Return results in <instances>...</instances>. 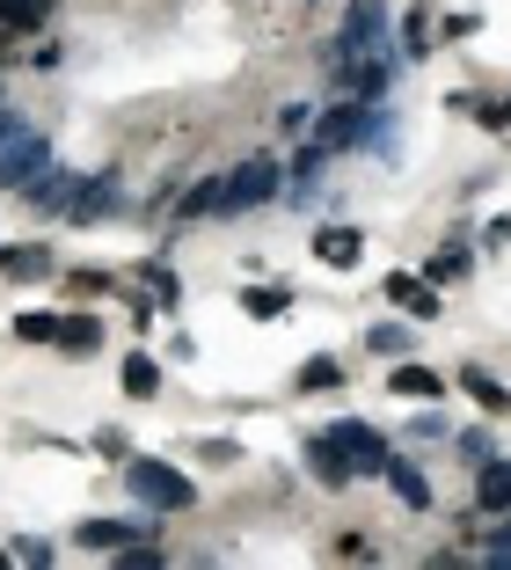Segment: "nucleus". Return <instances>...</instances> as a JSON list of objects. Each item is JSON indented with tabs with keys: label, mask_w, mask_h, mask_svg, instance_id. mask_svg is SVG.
<instances>
[{
	"label": "nucleus",
	"mask_w": 511,
	"mask_h": 570,
	"mask_svg": "<svg viewBox=\"0 0 511 570\" xmlns=\"http://www.w3.org/2000/svg\"><path fill=\"white\" fill-rule=\"evenodd\" d=\"M125 490H132L147 512H190L198 483L176 469V461H154V453H125Z\"/></svg>",
	"instance_id": "obj_1"
},
{
	"label": "nucleus",
	"mask_w": 511,
	"mask_h": 570,
	"mask_svg": "<svg viewBox=\"0 0 511 570\" xmlns=\"http://www.w3.org/2000/svg\"><path fill=\"white\" fill-rule=\"evenodd\" d=\"M380 125H387V118H380L373 102L351 96V102H336V110H322V118H314V147H322V154H351V147H365Z\"/></svg>",
	"instance_id": "obj_2"
},
{
	"label": "nucleus",
	"mask_w": 511,
	"mask_h": 570,
	"mask_svg": "<svg viewBox=\"0 0 511 570\" xmlns=\"http://www.w3.org/2000/svg\"><path fill=\"white\" fill-rule=\"evenodd\" d=\"M278 190H285V161H278V154H248V161L227 176V219H234V213H256V205H271Z\"/></svg>",
	"instance_id": "obj_3"
},
{
	"label": "nucleus",
	"mask_w": 511,
	"mask_h": 570,
	"mask_svg": "<svg viewBox=\"0 0 511 570\" xmlns=\"http://www.w3.org/2000/svg\"><path fill=\"white\" fill-rule=\"evenodd\" d=\"M45 168H51V139L22 125V132L8 139V147H0V190H8V198H22V190H30L37 176H45Z\"/></svg>",
	"instance_id": "obj_4"
},
{
	"label": "nucleus",
	"mask_w": 511,
	"mask_h": 570,
	"mask_svg": "<svg viewBox=\"0 0 511 570\" xmlns=\"http://www.w3.org/2000/svg\"><path fill=\"white\" fill-rule=\"evenodd\" d=\"M330 439H336V453L351 461V475H380V469H387V453H395L365 417H336V424H330Z\"/></svg>",
	"instance_id": "obj_5"
},
{
	"label": "nucleus",
	"mask_w": 511,
	"mask_h": 570,
	"mask_svg": "<svg viewBox=\"0 0 511 570\" xmlns=\"http://www.w3.org/2000/svg\"><path fill=\"white\" fill-rule=\"evenodd\" d=\"M117 168H102V176H73V198H67V219L73 227H88V219H110L117 213Z\"/></svg>",
	"instance_id": "obj_6"
},
{
	"label": "nucleus",
	"mask_w": 511,
	"mask_h": 570,
	"mask_svg": "<svg viewBox=\"0 0 511 570\" xmlns=\"http://www.w3.org/2000/svg\"><path fill=\"white\" fill-rule=\"evenodd\" d=\"M380 301L410 307V322H439V315H445L439 285H431V278H410V271H387V278H380Z\"/></svg>",
	"instance_id": "obj_7"
},
{
	"label": "nucleus",
	"mask_w": 511,
	"mask_h": 570,
	"mask_svg": "<svg viewBox=\"0 0 511 570\" xmlns=\"http://www.w3.org/2000/svg\"><path fill=\"white\" fill-rule=\"evenodd\" d=\"M154 527H139V520H81L73 527V541H81L88 556H117V549H132V541H147Z\"/></svg>",
	"instance_id": "obj_8"
},
{
	"label": "nucleus",
	"mask_w": 511,
	"mask_h": 570,
	"mask_svg": "<svg viewBox=\"0 0 511 570\" xmlns=\"http://www.w3.org/2000/svg\"><path fill=\"white\" fill-rule=\"evenodd\" d=\"M176 219H227V176H198L176 198Z\"/></svg>",
	"instance_id": "obj_9"
},
{
	"label": "nucleus",
	"mask_w": 511,
	"mask_h": 570,
	"mask_svg": "<svg viewBox=\"0 0 511 570\" xmlns=\"http://www.w3.org/2000/svg\"><path fill=\"white\" fill-rule=\"evenodd\" d=\"M307 469H314V483H330V490H351V483H358V475H351V461L336 453L330 432H314V439H307Z\"/></svg>",
	"instance_id": "obj_10"
},
{
	"label": "nucleus",
	"mask_w": 511,
	"mask_h": 570,
	"mask_svg": "<svg viewBox=\"0 0 511 570\" xmlns=\"http://www.w3.org/2000/svg\"><path fill=\"white\" fill-rule=\"evenodd\" d=\"M380 475L395 483V498L410 504V512H431V475L416 469V461H402V453H387V469H380Z\"/></svg>",
	"instance_id": "obj_11"
},
{
	"label": "nucleus",
	"mask_w": 511,
	"mask_h": 570,
	"mask_svg": "<svg viewBox=\"0 0 511 570\" xmlns=\"http://www.w3.org/2000/svg\"><path fill=\"white\" fill-rule=\"evenodd\" d=\"M387 395H410V403H439V395H445V373H431V366H387Z\"/></svg>",
	"instance_id": "obj_12"
},
{
	"label": "nucleus",
	"mask_w": 511,
	"mask_h": 570,
	"mask_svg": "<svg viewBox=\"0 0 511 570\" xmlns=\"http://www.w3.org/2000/svg\"><path fill=\"white\" fill-rule=\"evenodd\" d=\"M314 256H322L330 271H351L365 256V235L358 227H322V235H314Z\"/></svg>",
	"instance_id": "obj_13"
},
{
	"label": "nucleus",
	"mask_w": 511,
	"mask_h": 570,
	"mask_svg": "<svg viewBox=\"0 0 511 570\" xmlns=\"http://www.w3.org/2000/svg\"><path fill=\"white\" fill-rule=\"evenodd\" d=\"M22 198H30V205H37V213H45V219H67V198H73V176H67V168H45V176H37V184L22 190Z\"/></svg>",
	"instance_id": "obj_14"
},
{
	"label": "nucleus",
	"mask_w": 511,
	"mask_h": 570,
	"mask_svg": "<svg viewBox=\"0 0 511 570\" xmlns=\"http://www.w3.org/2000/svg\"><path fill=\"white\" fill-rule=\"evenodd\" d=\"M475 504H482V512H504V504H511V461L490 453V461L475 469Z\"/></svg>",
	"instance_id": "obj_15"
},
{
	"label": "nucleus",
	"mask_w": 511,
	"mask_h": 570,
	"mask_svg": "<svg viewBox=\"0 0 511 570\" xmlns=\"http://www.w3.org/2000/svg\"><path fill=\"white\" fill-rule=\"evenodd\" d=\"M59 16V0H0V30L22 37V30H45V22Z\"/></svg>",
	"instance_id": "obj_16"
},
{
	"label": "nucleus",
	"mask_w": 511,
	"mask_h": 570,
	"mask_svg": "<svg viewBox=\"0 0 511 570\" xmlns=\"http://www.w3.org/2000/svg\"><path fill=\"white\" fill-rule=\"evenodd\" d=\"M461 387L475 395L482 410H490V417H504V410H511V387L497 381V373H482V366H461Z\"/></svg>",
	"instance_id": "obj_17"
},
{
	"label": "nucleus",
	"mask_w": 511,
	"mask_h": 570,
	"mask_svg": "<svg viewBox=\"0 0 511 570\" xmlns=\"http://www.w3.org/2000/svg\"><path fill=\"white\" fill-rule=\"evenodd\" d=\"M285 307H293V285H248V293H242V315L248 322H278Z\"/></svg>",
	"instance_id": "obj_18"
},
{
	"label": "nucleus",
	"mask_w": 511,
	"mask_h": 570,
	"mask_svg": "<svg viewBox=\"0 0 511 570\" xmlns=\"http://www.w3.org/2000/svg\"><path fill=\"white\" fill-rule=\"evenodd\" d=\"M416 278H431V285H453V278H468V242H439V249H431V264L416 271Z\"/></svg>",
	"instance_id": "obj_19"
},
{
	"label": "nucleus",
	"mask_w": 511,
	"mask_h": 570,
	"mask_svg": "<svg viewBox=\"0 0 511 570\" xmlns=\"http://www.w3.org/2000/svg\"><path fill=\"white\" fill-rule=\"evenodd\" d=\"M96 344H102V322H96V315H59V352L88 358Z\"/></svg>",
	"instance_id": "obj_20"
},
{
	"label": "nucleus",
	"mask_w": 511,
	"mask_h": 570,
	"mask_svg": "<svg viewBox=\"0 0 511 570\" xmlns=\"http://www.w3.org/2000/svg\"><path fill=\"white\" fill-rule=\"evenodd\" d=\"M125 395H132V403H154V395H161V366H154V352L125 358Z\"/></svg>",
	"instance_id": "obj_21"
},
{
	"label": "nucleus",
	"mask_w": 511,
	"mask_h": 570,
	"mask_svg": "<svg viewBox=\"0 0 511 570\" xmlns=\"http://www.w3.org/2000/svg\"><path fill=\"white\" fill-rule=\"evenodd\" d=\"M0 271H8V278H22V285H30V278H51V249H37V242H30V249H0Z\"/></svg>",
	"instance_id": "obj_22"
},
{
	"label": "nucleus",
	"mask_w": 511,
	"mask_h": 570,
	"mask_svg": "<svg viewBox=\"0 0 511 570\" xmlns=\"http://www.w3.org/2000/svg\"><path fill=\"white\" fill-rule=\"evenodd\" d=\"M431 51V8H402V59Z\"/></svg>",
	"instance_id": "obj_23"
},
{
	"label": "nucleus",
	"mask_w": 511,
	"mask_h": 570,
	"mask_svg": "<svg viewBox=\"0 0 511 570\" xmlns=\"http://www.w3.org/2000/svg\"><path fill=\"white\" fill-rule=\"evenodd\" d=\"M322 387H344V366H336L330 352H322V358H307V366H299V395H322Z\"/></svg>",
	"instance_id": "obj_24"
},
{
	"label": "nucleus",
	"mask_w": 511,
	"mask_h": 570,
	"mask_svg": "<svg viewBox=\"0 0 511 570\" xmlns=\"http://www.w3.org/2000/svg\"><path fill=\"white\" fill-rule=\"evenodd\" d=\"M365 344H373L380 358H395V352H410V330H402V322H373V330H365Z\"/></svg>",
	"instance_id": "obj_25"
},
{
	"label": "nucleus",
	"mask_w": 511,
	"mask_h": 570,
	"mask_svg": "<svg viewBox=\"0 0 511 570\" xmlns=\"http://www.w3.org/2000/svg\"><path fill=\"white\" fill-rule=\"evenodd\" d=\"M16 336L22 344H59V315H37L30 307V315H16Z\"/></svg>",
	"instance_id": "obj_26"
},
{
	"label": "nucleus",
	"mask_w": 511,
	"mask_h": 570,
	"mask_svg": "<svg viewBox=\"0 0 511 570\" xmlns=\"http://www.w3.org/2000/svg\"><path fill=\"white\" fill-rule=\"evenodd\" d=\"M453 446H461V461H475V469H482V461L497 453V432H490V424H475V432H461Z\"/></svg>",
	"instance_id": "obj_27"
},
{
	"label": "nucleus",
	"mask_w": 511,
	"mask_h": 570,
	"mask_svg": "<svg viewBox=\"0 0 511 570\" xmlns=\"http://www.w3.org/2000/svg\"><path fill=\"white\" fill-rule=\"evenodd\" d=\"M147 293H154V301H161V307H176V293H183V285H176V271L147 264Z\"/></svg>",
	"instance_id": "obj_28"
},
{
	"label": "nucleus",
	"mask_w": 511,
	"mask_h": 570,
	"mask_svg": "<svg viewBox=\"0 0 511 570\" xmlns=\"http://www.w3.org/2000/svg\"><path fill=\"white\" fill-rule=\"evenodd\" d=\"M8 563H37V570H45V563H51V541H37V534H22V541H16V549H8Z\"/></svg>",
	"instance_id": "obj_29"
},
{
	"label": "nucleus",
	"mask_w": 511,
	"mask_h": 570,
	"mask_svg": "<svg viewBox=\"0 0 511 570\" xmlns=\"http://www.w3.org/2000/svg\"><path fill=\"white\" fill-rule=\"evenodd\" d=\"M490 563H497V570H511V504H504V527L490 534Z\"/></svg>",
	"instance_id": "obj_30"
},
{
	"label": "nucleus",
	"mask_w": 511,
	"mask_h": 570,
	"mask_svg": "<svg viewBox=\"0 0 511 570\" xmlns=\"http://www.w3.org/2000/svg\"><path fill=\"white\" fill-rule=\"evenodd\" d=\"M67 293H73V301H88V293H110V278H102V271H73Z\"/></svg>",
	"instance_id": "obj_31"
},
{
	"label": "nucleus",
	"mask_w": 511,
	"mask_h": 570,
	"mask_svg": "<svg viewBox=\"0 0 511 570\" xmlns=\"http://www.w3.org/2000/svg\"><path fill=\"white\" fill-rule=\"evenodd\" d=\"M336 556H344V563H373V541L365 534H336Z\"/></svg>",
	"instance_id": "obj_32"
},
{
	"label": "nucleus",
	"mask_w": 511,
	"mask_h": 570,
	"mask_svg": "<svg viewBox=\"0 0 511 570\" xmlns=\"http://www.w3.org/2000/svg\"><path fill=\"white\" fill-rule=\"evenodd\" d=\"M410 439H445V410H424V417H410Z\"/></svg>",
	"instance_id": "obj_33"
},
{
	"label": "nucleus",
	"mask_w": 511,
	"mask_h": 570,
	"mask_svg": "<svg viewBox=\"0 0 511 570\" xmlns=\"http://www.w3.org/2000/svg\"><path fill=\"white\" fill-rule=\"evenodd\" d=\"M198 453H205V461H219V469H227V461H242V446H234V439H198Z\"/></svg>",
	"instance_id": "obj_34"
},
{
	"label": "nucleus",
	"mask_w": 511,
	"mask_h": 570,
	"mask_svg": "<svg viewBox=\"0 0 511 570\" xmlns=\"http://www.w3.org/2000/svg\"><path fill=\"white\" fill-rule=\"evenodd\" d=\"M482 249H511V219H490V227H482Z\"/></svg>",
	"instance_id": "obj_35"
},
{
	"label": "nucleus",
	"mask_w": 511,
	"mask_h": 570,
	"mask_svg": "<svg viewBox=\"0 0 511 570\" xmlns=\"http://www.w3.org/2000/svg\"><path fill=\"white\" fill-rule=\"evenodd\" d=\"M22 132V118H16V110H8V102H0V147H8V139H16Z\"/></svg>",
	"instance_id": "obj_36"
},
{
	"label": "nucleus",
	"mask_w": 511,
	"mask_h": 570,
	"mask_svg": "<svg viewBox=\"0 0 511 570\" xmlns=\"http://www.w3.org/2000/svg\"><path fill=\"white\" fill-rule=\"evenodd\" d=\"M0 59H8V30H0Z\"/></svg>",
	"instance_id": "obj_37"
},
{
	"label": "nucleus",
	"mask_w": 511,
	"mask_h": 570,
	"mask_svg": "<svg viewBox=\"0 0 511 570\" xmlns=\"http://www.w3.org/2000/svg\"><path fill=\"white\" fill-rule=\"evenodd\" d=\"M0 249H8V242H0Z\"/></svg>",
	"instance_id": "obj_38"
}]
</instances>
